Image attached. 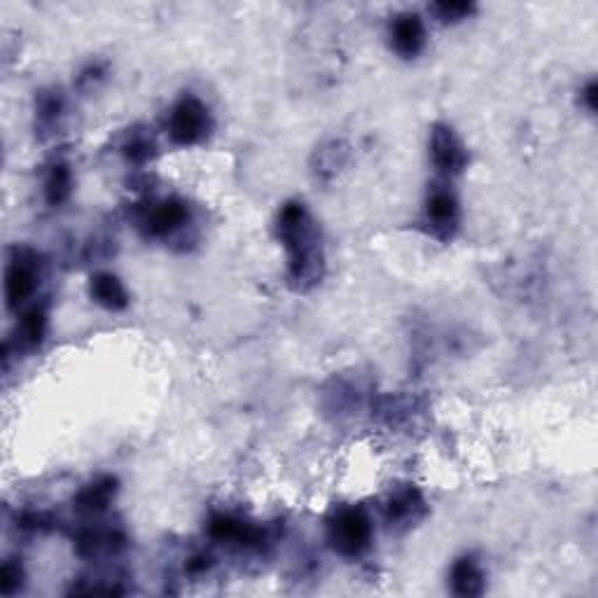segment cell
<instances>
[{"instance_id": "1", "label": "cell", "mask_w": 598, "mask_h": 598, "mask_svg": "<svg viewBox=\"0 0 598 598\" xmlns=\"http://www.w3.org/2000/svg\"><path fill=\"white\" fill-rule=\"evenodd\" d=\"M276 234L288 250V278L292 288L307 292L321 283L325 253L314 218L302 201H288L278 211Z\"/></svg>"}, {"instance_id": "2", "label": "cell", "mask_w": 598, "mask_h": 598, "mask_svg": "<svg viewBox=\"0 0 598 598\" xmlns=\"http://www.w3.org/2000/svg\"><path fill=\"white\" fill-rule=\"evenodd\" d=\"M372 519L363 507H342L328 524V542L344 559H358L372 545Z\"/></svg>"}, {"instance_id": "3", "label": "cell", "mask_w": 598, "mask_h": 598, "mask_svg": "<svg viewBox=\"0 0 598 598\" xmlns=\"http://www.w3.org/2000/svg\"><path fill=\"white\" fill-rule=\"evenodd\" d=\"M213 120L211 110L206 108L204 101H199L197 96H183L176 106L171 108L169 122H166V131L169 138L176 145H197L211 134Z\"/></svg>"}, {"instance_id": "4", "label": "cell", "mask_w": 598, "mask_h": 598, "mask_svg": "<svg viewBox=\"0 0 598 598\" xmlns=\"http://www.w3.org/2000/svg\"><path fill=\"white\" fill-rule=\"evenodd\" d=\"M187 220H190V208H187L183 199L171 197L143 208L141 218H138V227L150 239H166V236L183 229Z\"/></svg>"}, {"instance_id": "5", "label": "cell", "mask_w": 598, "mask_h": 598, "mask_svg": "<svg viewBox=\"0 0 598 598\" xmlns=\"http://www.w3.org/2000/svg\"><path fill=\"white\" fill-rule=\"evenodd\" d=\"M38 285V260L31 250H15L5 271V299H8V309L17 311L22 304L31 299Z\"/></svg>"}, {"instance_id": "6", "label": "cell", "mask_w": 598, "mask_h": 598, "mask_svg": "<svg viewBox=\"0 0 598 598\" xmlns=\"http://www.w3.org/2000/svg\"><path fill=\"white\" fill-rule=\"evenodd\" d=\"M430 159L444 176H458L468 166V150L449 124H435L430 131Z\"/></svg>"}, {"instance_id": "7", "label": "cell", "mask_w": 598, "mask_h": 598, "mask_svg": "<svg viewBox=\"0 0 598 598\" xmlns=\"http://www.w3.org/2000/svg\"><path fill=\"white\" fill-rule=\"evenodd\" d=\"M426 222L430 234L442 241H449L456 234L458 222H461V208H458L454 194L444 190V187H435L426 201Z\"/></svg>"}, {"instance_id": "8", "label": "cell", "mask_w": 598, "mask_h": 598, "mask_svg": "<svg viewBox=\"0 0 598 598\" xmlns=\"http://www.w3.org/2000/svg\"><path fill=\"white\" fill-rule=\"evenodd\" d=\"M208 535L215 542H222V545H239L246 549L262 547L267 535H264L262 528L253 524H246V521L232 517V514H215V517L208 521Z\"/></svg>"}, {"instance_id": "9", "label": "cell", "mask_w": 598, "mask_h": 598, "mask_svg": "<svg viewBox=\"0 0 598 598\" xmlns=\"http://www.w3.org/2000/svg\"><path fill=\"white\" fill-rule=\"evenodd\" d=\"M391 47L402 59L419 57L423 47H426V26H423V19L414 15V12H405V15L395 17L391 22Z\"/></svg>"}, {"instance_id": "10", "label": "cell", "mask_w": 598, "mask_h": 598, "mask_svg": "<svg viewBox=\"0 0 598 598\" xmlns=\"http://www.w3.org/2000/svg\"><path fill=\"white\" fill-rule=\"evenodd\" d=\"M426 517V500L414 486L395 491L386 505V519L391 526L409 528Z\"/></svg>"}, {"instance_id": "11", "label": "cell", "mask_w": 598, "mask_h": 598, "mask_svg": "<svg viewBox=\"0 0 598 598\" xmlns=\"http://www.w3.org/2000/svg\"><path fill=\"white\" fill-rule=\"evenodd\" d=\"M127 547V538L113 528H89L78 535L75 549L82 559H101V556H115Z\"/></svg>"}, {"instance_id": "12", "label": "cell", "mask_w": 598, "mask_h": 598, "mask_svg": "<svg viewBox=\"0 0 598 598\" xmlns=\"http://www.w3.org/2000/svg\"><path fill=\"white\" fill-rule=\"evenodd\" d=\"M449 580H451V591H454L456 596H463V598H470V596H482L484 594V587H486V575L482 566H479V561L475 556H461L454 566H451V573H449Z\"/></svg>"}, {"instance_id": "13", "label": "cell", "mask_w": 598, "mask_h": 598, "mask_svg": "<svg viewBox=\"0 0 598 598\" xmlns=\"http://www.w3.org/2000/svg\"><path fill=\"white\" fill-rule=\"evenodd\" d=\"M89 295L99 307L108 311H122L129 307V295L124 283L110 271H101V274L92 276L89 281Z\"/></svg>"}, {"instance_id": "14", "label": "cell", "mask_w": 598, "mask_h": 598, "mask_svg": "<svg viewBox=\"0 0 598 598\" xmlns=\"http://www.w3.org/2000/svg\"><path fill=\"white\" fill-rule=\"evenodd\" d=\"M117 493V479L115 477H101L96 482L87 484L78 496H75V510L82 514H101L106 512L113 503Z\"/></svg>"}, {"instance_id": "15", "label": "cell", "mask_w": 598, "mask_h": 598, "mask_svg": "<svg viewBox=\"0 0 598 598\" xmlns=\"http://www.w3.org/2000/svg\"><path fill=\"white\" fill-rule=\"evenodd\" d=\"M73 192V171L64 162L50 166L45 176V199L50 206H61Z\"/></svg>"}, {"instance_id": "16", "label": "cell", "mask_w": 598, "mask_h": 598, "mask_svg": "<svg viewBox=\"0 0 598 598\" xmlns=\"http://www.w3.org/2000/svg\"><path fill=\"white\" fill-rule=\"evenodd\" d=\"M47 332V309L33 307L24 314L22 323L17 325V346L22 344V349H36L45 339Z\"/></svg>"}, {"instance_id": "17", "label": "cell", "mask_w": 598, "mask_h": 598, "mask_svg": "<svg viewBox=\"0 0 598 598\" xmlns=\"http://www.w3.org/2000/svg\"><path fill=\"white\" fill-rule=\"evenodd\" d=\"M64 113V99L54 89H45L38 94L36 101V122L40 131H50L57 127L59 117Z\"/></svg>"}, {"instance_id": "18", "label": "cell", "mask_w": 598, "mask_h": 598, "mask_svg": "<svg viewBox=\"0 0 598 598\" xmlns=\"http://www.w3.org/2000/svg\"><path fill=\"white\" fill-rule=\"evenodd\" d=\"M122 152L129 162L145 164L152 155H155V143H152L145 134H131L127 138V143L122 145Z\"/></svg>"}, {"instance_id": "19", "label": "cell", "mask_w": 598, "mask_h": 598, "mask_svg": "<svg viewBox=\"0 0 598 598\" xmlns=\"http://www.w3.org/2000/svg\"><path fill=\"white\" fill-rule=\"evenodd\" d=\"M24 566L17 559H8L0 568V591L5 596L17 594L19 589L24 587Z\"/></svg>"}, {"instance_id": "20", "label": "cell", "mask_w": 598, "mask_h": 598, "mask_svg": "<svg viewBox=\"0 0 598 598\" xmlns=\"http://www.w3.org/2000/svg\"><path fill=\"white\" fill-rule=\"evenodd\" d=\"M433 12L442 24H458L475 12V5L461 3V0H456V3H437L433 5Z\"/></svg>"}, {"instance_id": "21", "label": "cell", "mask_w": 598, "mask_h": 598, "mask_svg": "<svg viewBox=\"0 0 598 598\" xmlns=\"http://www.w3.org/2000/svg\"><path fill=\"white\" fill-rule=\"evenodd\" d=\"M596 92H598V87L594 80H589L587 87L582 89V101H584V106H587L589 113H596Z\"/></svg>"}]
</instances>
